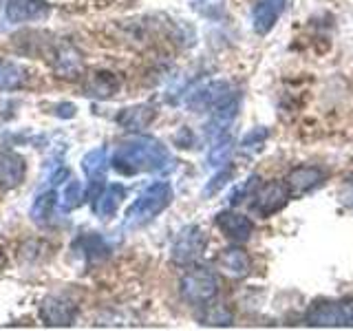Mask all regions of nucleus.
I'll list each match as a JSON object with an SVG mask.
<instances>
[{"instance_id": "obj_1", "label": "nucleus", "mask_w": 353, "mask_h": 331, "mask_svg": "<svg viewBox=\"0 0 353 331\" xmlns=\"http://www.w3.org/2000/svg\"><path fill=\"white\" fill-rule=\"evenodd\" d=\"M170 152L161 141L152 137H132L119 143L113 152V168L119 174H139V172H161L170 166Z\"/></svg>"}, {"instance_id": "obj_2", "label": "nucleus", "mask_w": 353, "mask_h": 331, "mask_svg": "<svg viewBox=\"0 0 353 331\" xmlns=\"http://www.w3.org/2000/svg\"><path fill=\"white\" fill-rule=\"evenodd\" d=\"M172 201V188L165 181H157L148 185L146 190L139 194V199L126 210L124 225L126 228H139L143 223H148L157 214H161L165 208Z\"/></svg>"}, {"instance_id": "obj_3", "label": "nucleus", "mask_w": 353, "mask_h": 331, "mask_svg": "<svg viewBox=\"0 0 353 331\" xmlns=\"http://www.w3.org/2000/svg\"><path fill=\"white\" fill-rule=\"evenodd\" d=\"M179 294L188 305L203 307L214 301L219 294V279L212 270L208 268H192L188 270L179 281Z\"/></svg>"}, {"instance_id": "obj_4", "label": "nucleus", "mask_w": 353, "mask_h": 331, "mask_svg": "<svg viewBox=\"0 0 353 331\" xmlns=\"http://www.w3.org/2000/svg\"><path fill=\"white\" fill-rule=\"evenodd\" d=\"M208 248V237L199 225H188L176 234L170 257L176 265H192Z\"/></svg>"}, {"instance_id": "obj_5", "label": "nucleus", "mask_w": 353, "mask_h": 331, "mask_svg": "<svg viewBox=\"0 0 353 331\" xmlns=\"http://www.w3.org/2000/svg\"><path fill=\"white\" fill-rule=\"evenodd\" d=\"M252 199H254L252 201L254 212L263 219H268L279 212V210H283L292 197H290V190H287L285 181H268L252 192Z\"/></svg>"}, {"instance_id": "obj_6", "label": "nucleus", "mask_w": 353, "mask_h": 331, "mask_svg": "<svg viewBox=\"0 0 353 331\" xmlns=\"http://www.w3.org/2000/svg\"><path fill=\"white\" fill-rule=\"evenodd\" d=\"M75 314H77L75 303L62 294H51L40 303V318L49 327H71Z\"/></svg>"}, {"instance_id": "obj_7", "label": "nucleus", "mask_w": 353, "mask_h": 331, "mask_svg": "<svg viewBox=\"0 0 353 331\" xmlns=\"http://www.w3.org/2000/svg\"><path fill=\"white\" fill-rule=\"evenodd\" d=\"M106 168H108V152L106 148H95L88 150L82 159V170L91 181V188H88V197L93 199L106 188Z\"/></svg>"}, {"instance_id": "obj_8", "label": "nucleus", "mask_w": 353, "mask_h": 331, "mask_svg": "<svg viewBox=\"0 0 353 331\" xmlns=\"http://www.w3.org/2000/svg\"><path fill=\"white\" fill-rule=\"evenodd\" d=\"M325 181V170L318 168V166H298L290 174H287L285 185L290 190L292 199H298L307 194L309 190H314L320 183Z\"/></svg>"}, {"instance_id": "obj_9", "label": "nucleus", "mask_w": 353, "mask_h": 331, "mask_svg": "<svg viewBox=\"0 0 353 331\" xmlns=\"http://www.w3.org/2000/svg\"><path fill=\"white\" fill-rule=\"evenodd\" d=\"M216 225L232 243H248L250 237L254 234L252 219L241 212H234V210H223V212H219Z\"/></svg>"}, {"instance_id": "obj_10", "label": "nucleus", "mask_w": 353, "mask_h": 331, "mask_svg": "<svg viewBox=\"0 0 353 331\" xmlns=\"http://www.w3.org/2000/svg\"><path fill=\"white\" fill-rule=\"evenodd\" d=\"M216 265L230 279H245L252 272V257L241 248V243H236V245H230L219 254Z\"/></svg>"}, {"instance_id": "obj_11", "label": "nucleus", "mask_w": 353, "mask_h": 331, "mask_svg": "<svg viewBox=\"0 0 353 331\" xmlns=\"http://www.w3.org/2000/svg\"><path fill=\"white\" fill-rule=\"evenodd\" d=\"M305 323L312 327H345V314H342V303L320 301L307 309Z\"/></svg>"}, {"instance_id": "obj_12", "label": "nucleus", "mask_w": 353, "mask_h": 331, "mask_svg": "<svg viewBox=\"0 0 353 331\" xmlns=\"http://www.w3.org/2000/svg\"><path fill=\"white\" fill-rule=\"evenodd\" d=\"M5 14L9 22H29L49 16L47 0H7Z\"/></svg>"}, {"instance_id": "obj_13", "label": "nucleus", "mask_w": 353, "mask_h": 331, "mask_svg": "<svg viewBox=\"0 0 353 331\" xmlns=\"http://www.w3.org/2000/svg\"><path fill=\"white\" fill-rule=\"evenodd\" d=\"M285 9V0H259L252 11V27L259 36H268L279 22Z\"/></svg>"}, {"instance_id": "obj_14", "label": "nucleus", "mask_w": 353, "mask_h": 331, "mask_svg": "<svg viewBox=\"0 0 353 331\" xmlns=\"http://www.w3.org/2000/svg\"><path fill=\"white\" fill-rule=\"evenodd\" d=\"M27 172L25 159L18 152L0 150V190H11L22 183Z\"/></svg>"}, {"instance_id": "obj_15", "label": "nucleus", "mask_w": 353, "mask_h": 331, "mask_svg": "<svg viewBox=\"0 0 353 331\" xmlns=\"http://www.w3.org/2000/svg\"><path fill=\"white\" fill-rule=\"evenodd\" d=\"M230 95H234L230 91L228 82H210L208 86L199 88L196 93H192V97L188 99V104L194 110H203V108H216L219 104H223Z\"/></svg>"}, {"instance_id": "obj_16", "label": "nucleus", "mask_w": 353, "mask_h": 331, "mask_svg": "<svg viewBox=\"0 0 353 331\" xmlns=\"http://www.w3.org/2000/svg\"><path fill=\"white\" fill-rule=\"evenodd\" d=\"M126 197V188L121 183H110L106 185L102 192H99L95 199H93V212L99 217V219H108L117 212V205L121 203V199Z\"/></svg>"}, {"instance_id": "obj_17", "label": "nucleus", "mask_w": 353, "mask_h": 331, "mask_svg": "<svg viewBox=\"0 0 353 331\" xmlns=\"http://www.w3.org/2000/svg\"><path fill=\"white\" fill-rule=\"evenodd\" d=\"M119 77L110 71H97L93 75H88V80L84 84V91L86 95L97 97V99H106V97H113L119 91Z\"/></svg>"}, {"instance_id": "obj_18", "label": "nucleus", "mask_w": 353, "mask_h": 331, "mask_svg": "<svg viewBox=\"0 0 353 331\" xmlns=\"http://www.w3.org/2000/svg\"><path fill=\"white\" fill-rule=\"evenodd\" d=\"M157 115V110L148 104H139V106H132V108H124L121 113L117 115V124L121 128H126L130 132H139L143 128L150 126V121Z\"/></svg>"}, {"instance_id": "obj_19", "label": "nucleus", "mask_w": 353, "mask_h": 331, "mask_svg": "<svg viewBox=\"0 0 353 331\" xmlns=\"http://www.w3.org/2000/svg\"><path fill=\"white\" fill-rule=\"evenodd\" d=\"M55 208H58V192H55L53 188H49V190H44L36 197V201L31 205V219L36 221V223H49Z\"/></svg>"}, {"instance_id": "obj_20", "label": "nucleus", "mask_w": 353, "mask_h": 331, "mask_svg": "<svg viewBox=\"0 0 353 331\" xmlns=\"http://www.w3.org/2000/svg\"><path fill=\"white\" fill-rule=\"evenodd\" d=\"M25 82V69L20 64L0 58V91H14Z\"/></svg>"}, {"instance_id": "obj_21", "label": "nucleus", "mask_w": 353, "mask_h": 331, "mask_svg": "<svg viewBox=\"0 0 353 331\" xmlns=\"http://www.w3.org/2000/svg\"><path fill=\"white\" fill-rule=\"evenodd\" d=\"M205 307V312L201 316V323L203 325H212V327H228L232 325V320H234V314H232V309L223 303H212L210 301Z\"/></svg>"}, {"instance_id": "obj_22", "label": "nucleus", "mask_w": 353, "mask_h": 331, "mask_svg": "<svg viewBox=\"0 0 353 331\" xmlns=\"http://www.w3.org/2000/svg\"><path fill=\"white\" fill-rule=\"evenodd\" d=\"M84 199V188H82V181L77 179H69L64 183L62 192L58 194V208L64 210V212H69V210L77 208L82 203Z\"/></svg>"}, {"instance_id": "obj_23", "label": "nucleus", "mask_w": 353, "mask_h": 331, "mask_svg": "<svg viewBox=\"0 0 353 331\" xmlns=\"http://www.w3.org/2000/svg\"><path fill=\"white\" fill-rule=\"evenodd\" d=\"M55 71H58L62 77H73L75 73L82 71V58L80 53L71 47H64L58 53V62H55Z\"/></svg>"}, {"instance_id": "obj_24", "label": "nucleus", "mask_w": 353, "mask_h": 331, "mask_svg": "<svg viewBox=\"0 0 353 331\" xmlns=\"http://www.w3.org/2000/svg\"><path fill=\"white\" fill-rule=\"evenodd\" d=\"M77 250L84 252L88 261L104 259V257H108V252H110L108 243L102 237H99V234H91V237L80 239V243H77Z\"/></svg>"}, {"instance_id": "obj_25", "label": "nucleus", "mask_w": 353, "mask_h": 331, "mask_svg": "<svg viewBox=\"0 0 353 331\" xmlns=\"http://www.w3.org/2000/svg\"><path fill=\"white\" fill-rule=\"evenodd\" d=\"M232 150H234V139L228 137V135H219L214 146L210 148V154H208V161L210 166H223L228 163Z\"/></svg>"}, {"instance_id": "obj_26", "label": "nucleus", "mask_w": 353, "mask_h": 331, "mask_svg": "<svg viewBox=\"0 0 353 331\" xmlns=\"http://www.w3.org/2000/svg\"><path fill=\"white\" fill-rule=\"evenodd\" d=\"M194 9L208 18H219L223 14V0H192Z\"/></svg>"}, {"instance_id": "obj_27", "label": "nucleus", "mask_w": 353, "mask_h": 331, "mask_svg": "<svg viewBox=\"0 0 353 331\" xmlns=\"http://www.w3.org/2000/svg\"><path fill=\"white\" fill-rule=\"evenodd\" d=\"M256 179H259V177L254 174V177H250V179H248L245 183H243V188H236V190L230 194V203H232V205L241 203L243 199H245V197H248V194H250V192L254 190V183H256Z\"/></svg>"}, {"instance_id": "obj_28", "label": "nucleus", "mask_w": 353, "mask_h": 331, "mask_svg": "<svg viewBox=\"0 0 353 331\" xmlns=\"http://www.w3.org/2000/svg\"><path fill=\"white\" fill-rule=\"evenodd\" d=\"M232 177V168H225L223 172H219L214 179H212V183H208V188H205V194H214L216 190H221L225 183H228V179Z\"/></svg>"}, {"instance_id": "obj_29", "label": "nucleus", "mask_w": 353, "mask_h": 331, "mask_svg": "<svg viewBox=\"0 0 353 331\" xmlns=\"http://www.w3.org/2000/svg\"><path fill=\"white\" fill-rule=\"evenodd\" d=\"M265 139H268V130H261V135H259V130H254V132H250L245 139H243L241 146L243 148H261V143Z\"/></svg>"}, {"instance_id": "obj_30", "label": "nucleus", "mask_w": 353, "mask_h": 331, "mask_svg": "<svg viewBox=\"0 0 353 331\" xmlns=\"http://www.w3.org/2000/svg\"><path fill=\"white\" fill-rule=\"evenodd\" d=\"M342 314H345V327H353V298L342 301Z\"/></svg>"}, {"instance_id": "obj_31", "label": "nucleus", "mask_w": 353, "mask_h": 331, "mask_svg": "<svg viewBox=\"0 0 353 331\" xmlns=\"http://www.w3.org/2000/svg\"><path fill=\"white\" fill-rule=\"evenodd\" d=\"M73 110H75L73 104H60L58 108H55V113H58L60 117H73V115H75Z\"/></svg>"}, {"instance_id": "obj_32", "label": "nucleus", "mask_w": 353, "mask_h": 331, "mask_svg": "<svg viewBox=\"0 0 353 331\" xmlns=\"http://www.w3.org/2000/svg\"><path fill=\"white\" fill-rule=\"evenodd\" d=\"M5 261H7V259H5V252L0 250V268H3V265H5Z\"/></svg>"}]
</instances>
